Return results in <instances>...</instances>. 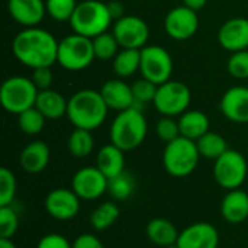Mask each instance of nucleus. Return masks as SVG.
I'll list each match as a JSON object with an SVG mask.
<instances>
[{"instance_id": "1", "label": "nucleus", "mask_w": 248, "mask_h": 248, "mask_svg": "<svg viewBox=\"0 0 248 248\" xmlns=\"http://www.w3.org/2000/svg\"><path fill=\"white\" fill-rule=\"evenodd\" d=\"M58 44L51 32L39 26H32L23 28L16 33L12 42V51L20 64L35 70L39 67H51L57 62Z\"/></svg>"}, {"instance_id": "2", "label": "nucleus", "mask_w": 248, "mask_h": 248, "mask_svg": "<svg viewBox=\"0 0 248 248\" xmlns=\"http://www.w3.org/2000/svg\"><path fill=\"white\" fill-rule=\"evenodd\" d=\"M108 110L109 108L100 92L84 89L76 92L68 99L67 118L74 128L94 131L106 121Z\"/></svg>"}, {"instance_id": "3", "label": "nucleus", "mask_w": 248, "mask_h": 248, "mask_svg": "<svg viewBox=\"0 0 248 248\" xmlns=\"http://www.w3.org/2000/svg\"><path fill=\"white\" fill-rule=\"evenodd\" d=\"M148 131L147 119L140 108H129L118 112L112 121L109 137L110 142L122 151L137 150L145 140Z\"/></svg>"}, {"instance_id": "4", "label": "nucleus", "mask_w": 248, "mask_h": 248, "mask_svg": "<svg viewBox=\"0 0 248 248\" xmlns=\"http://www.w3.org/2000/svg\"><path fill=\"white\" fill-rule=\"evenodd\" d=\"M113 17L108 3H103L102 0H81L70 19V25L74 33L93 39L97 35L108 32Z\"/></svg>"}, {"instance_id": "5", "label": "nucleus", "mask_w": 248, "mask_h": 248, "mask_svg": "<svg viewBox=\"0 0 248 248\" xmlns=\"http://www.w3.org/2000/svg\"><path fill=\"white\" fill-rule=\"evenodd\" d=\"M201 154L198 151L196 141L185 137L169 142L163 151V166L166 171L173 177H187L190 176L198 164Z\"/></svg>"}, {"instance_id": "6", "label": "nucleus", "mask_w": 248, "mask_h": 248, "mask_svg": "<svg viewBox=\"0 0 248 248\" xmlns=\"http://www.w3.org/2000/svg\"><path fill=\"white\" fill-rule=\"evenodd\" d=\"M39 90L28 77L13 76L6 78L0 87V103L3 109L13 115H20L35 106Z\"/></svg>"}, {"instance_id": "7", "label": "nucleus", "mask_w": 248, "mask_h": 248, "mask_svg": "<svg viewBox=\"0 0 248 248\" xmlns=\"http://www.w3.org/2000/svg\"><path fill=\"white\" fill-rule=\"evenodd\" d=\"M94 57L93 41L87 36L73 33L62 38L58 44L57 62L68 71H83L86 70Z\"/></svg>"}, {"instance_id": "8", "label": "nucleus", "mask_w": 248, "mask_h": 248, "mask_svg": "<svg viewBox=\"0 0 248 248\" xmlns=\"http://www.w3.org/2000/svg\"><path fill=\"white\" fill-rule=\"evenodd\" d=\"M248 174L246 157L235 150H227L214 164L215 182L225 190H235L243 186Z\"/></svg>"}, {"instance_id": "9", "label": "nucleus", "mask_w": 248, "mask_h": 248, "mask_svg": "<svg viewBox=\"0 0 248 248\" xmlns=\"http://www.w3.org/2000/svg\"><path fill=\"white\" fill-rule=\"evenodd\" d=\"M192 102L190 89L177 80H169L157 87L154 106L163 116H180L187 110Z\"/></svg>"}, {"instance_id": "10", "label": "nucleus", "mask_w": 248, "mask_h": 248, "mask_svg": "<svg viewBox=\"0 0 248 248\" xmlns=\"http://www.w3.org/2000/svg\"><path fill=\"white\" fill-rule=\"evenodd\" d=\"M140 71L144 78L160 86L171 80L173 60L167 49L160 45H147L141 49Z\"/></svg>"}, {"instance_id": "11", "label": "nucleus", "mask_w": 248, "mask_h": 248, "mask_svg": "<svg viewBox=\"0 0 248 248\" xmlns=\"http://www.w3.org/2000/svg\"><path fill=\"white\" fill-rule=\"evenodd\" d=\"M112 33L118 39L121 48L142 49L144 46H147L150 28L144 19L128 15L115 22Z\"/></svg>"}, {"instance_id": "12", "label": "nucleus", "mask_w": 248, "mask_h": 248, "mask_svg": "<svg viewBox=\"0 0 248 248\" xmlns=\"http://www.w3.org/2000/svg\"><path fill=\"white\" fill-rule=\"evenodd\" d=\"M109 179L97 167H83L77 170L71 180V189L81 201H96L108 192Z\"/></svg>"}, {"instance_id": "13", "label": "nucleus", "mask_w": 248, "mask_h": 248, "mask_svg": "<svg viewBox=\"0 0 248 248\" xmlns=\"http://www.w3.org/2000/svg\"><path fill=\"white\" fill-rule=\"evenodd\" d=\"M164 29H166L167 35L174 41L190 39L199 29L198 12L189 9L183 4L173 7L166 15Z\"/></svg>"}, {"instance_id": "14", "label": "nucleus", "mask_w": 248, "mask_h": 248, "mask_svg": "<svg viewBox=\"0 0 248 248\" xmlns=\"http://www.w3.org/2000/svg\"><path fill=\"white\" fill-rule=\"evenodd\" d=\"M80 198L73 189L58 187L52 189L45 198V211L48 215L57 221L74 219L80 212Z\"/></svg>"}, {"instance_id": "15", "label": "nucleus", "mask_w": 248, "mask_h": 248, "mask_svg": "<svg viewBox=\"0 0 248 248\" xmlns=\"http://www.w3.org/2000/svg\"><path fill=\"white\" fill-rule=\"evenodd\" d=\"M177 246L180 248H218L219 232L209 222H195L180 232Z\"/></svg>"}, {"instance_id": "16", "label": "nucleus", "mask_w": 248, "mask_h": 248, "mask_svg": "<svg viewBox=\"0 0 248 248\" xmlns=\"http://www.w3.org/2000/svg\"><path fill=\"white\" fill-rule=\"evenodd\" d=\"M7 12L23 28L38 26L46 15L44 0H7Z\"/></svg>"}, {"instance_id": "17", "label": "nucleus", "mask_w": 248, "mask_h": 248, "mask_svg": "<svg viewBox=\"0 0 248 248\" xmlns=\"http://www.w3.org/2000/svg\"><path fill=\"white\" fill-rule=\"evenodd\" d=\"M224 116L235 124H248V87L234 86L228 89L219 103Z\"/></svg>"}, {"instance_id": "18", "label": "nucleus", "mask_w": 248, "mask_h": 248, "mask_svg": "<svg viewBox=\"0 0 248 248\" xmlns=\"http://www.w3.org/2000/svg\"><path fill=\"white\" fill-rule=\"evenodd\" d=\"M221 46L230 52L248 49V19L232 17L227 20L218 32Z\"/></svg>"}, {"instance_id": "19", "label": "nucleus", "mask_w": 248, "mask_h": 248, "mask_svg": "<svg viewBox=\"0 0 248 248\" xmlns=\"http://www.w3.org/2000/svg\"><path fill=\"white\" fill-rule=\"evenodd\" d=\"M100 94L106 102L108 108L116 112L126 110L135 106V99L132 94V87L125 83L122 78H112L108 80L100 87Z\"/></svg>"}, {"instance_id": "20", "label": "nucleus", "mask_w": 248, "mask_h": 248, "mask_svg": "<svg viewBox=\"0 0 248 248\" xmlns=\"http://www.w3.org/2000/svg\"><path fill=\"white\" fill-rule=\"evenodd\" d=\"M49 157V147L44 141H32L22 150L19 155V164L23 171L29 174H38L48 167Z\"/></svg>"}, {"instance_id": "21", "label": "nucleus", "mask_w": 248, "mask_h": 248, "mask_svg": "<svg viewBox=\"0 0 248 248\" xmlns=\"http://www.w3.org/2000/svg\"><path fill=\"white\" fill-rule=\"evenodd\" d=\"M221 215L230 224H241L248 218V193L241 189L228 190L221 202Z\"/></svg>"}, {"instance_id": "22", "label": "nucleus", "mask_w": 248, "mask_h": 248, "mask_svg": "<svg viewBox=\"0 0 248 248\" xmlns=\"http://www.w3.org/2000/svg\"><path fill=\"white\" fill-rule=\"evenodd\" d=\"M35 108L46 118V121H55L67 116L68 100H65L61 93L52 89L39 90Z\"/></svg>"}, {"instance_id": "23", "label": "nucleus", "mask_w": 248, "mask_h": 248, "mask_svg": "<svg viewBox=\"0 0 248 248\" xmlns=\"http://www.w3.org/2000/svg\"><path fill=\"white\" fill-rule=\"evenodd\" d=\"M121 148L113 145L112 142L108 145H103L96 157V167L108 177H116L121 173L125 171V157Z\"/></svg>"}, {"instance_id": "24", "label": "nucleus", "mask_w": 248, "mask_h": 248, "mask_svg": "<svg viewBox=\"0 0 248 248\" xmlns=\"http://www.w3.org/2000/svg\"><path fill=\"white\" fill-rule=\"evenodd\" d=\"M147 238L157 247H167L176 244L179 240L180 232L177 231L176 225L166 219V218H154L147 224L145 228Z\"/></svg>"}, {"instance_id": "25", "label": "nucleus", "mask_w": 248, "mask_h": 248, "mask_svg": "<svg viewBox=\"0 0 248 248\" xmlns=\"http://www.w3.org/2000/svg\"><path fill=\"white\" fill-rule=\"evenodd\" d=\"M209 118L201 110H186L179 118L180 135L192 141H198L202 135L209 132Z\"/></svg>"}, {"instance_id": "26", "label": "nucleus", "mask_w": 248, "mask_h": 248, "mask_svg": "<svg viewBox=\"0 0 248 248\" xmlns=\"http://www.w3.org/2000/svg\"><path fill=\"white\" fill-rule=\"evenodd\" d=\"M113 71L119 78H128L134 76L141 65V49L121 48L118 55L112 60Z\"/></svg>"}, {"instance_id": "27", "label": "nucleus", "mask_w": 248, "mask_h": 248, "mask_svg": "<svg viewBox=\"0 0 248 248\" xmlns=\"http://www.w3.org/2000/svg\"><path fill=\"white\" fill-rule=\"evenodd\" d=\"M196 145H198V151H199L201 157L214 160V161L217 158H219L228 150V144H227L225 138L212 131L202 135L196 141Z\"/></svg>"}, {"instance_id": "28", "label": "nucleus", "mask_w": 248, "mask_h": 248, "mask_svg": "<svg viewBox=\"0 0 248 248\" xmlns=\"http://www.w3.org/2000/svg\"><path fill=\"white\" fill-rule=\"evenodd\" d=\"M119 206L115 202H105L99 205L90 215V225L96 231L109 230L119 218Z\"/></svg>"}, {"instance_id": "29", "label": "nucleus", "mask_w": 248, "mask_h": 248, "mask_svg": "<svg viewBox=\"0 0 248 248\" xmlns=\"http://www.w3.org/2000/svg\"><path fill=\"white\" fill-rule=\"evenodd\" d=\"M94 138L92 131L76 128L68 137V151L76 158H86L93 153Z\"/></svg>"}, {"instance_id": "30", "label": "nucleus", "mask_w": 248, "mask_h": 248, "mask_svg": "<svg viewBox=\"0 0 248 248\" xmlns=\"http://www.w3.org/2000/svg\"><path fill=\"white\" fill-rule=\"evenodd\" d=\"M92 41H93V49H94L96 60H100V61L113 60L118 55V52L121 51L119 49L121 45L113 33L105 32V33L97 35Z\"/></svg>"}, {"instance_id": "31", "label": "nucleus", "mask_w": 248, "mask_h": 248, "mask_svg": "<svg viewBox=\"0 0 248 248\" xmlns=\"http://www.w3.org/2000/svg\"><path fill=\"white\" fill-rule=\"evenodd\" d=\"M134 190H135V180L126 171L121 173L116 177L109 179L108 193L115 201H126V199H129L132 196Z\"/></svg>"}, {"instance_id": "32", "label": "nucleus", "mask_w": 248, "mask_h": 248, "mask_svg": "<svg viewBox=\"0 0 248 248\" xmlns=\"http://www.w3.org/2000/svg\"><path fill=\"white\" fill-rule=\"evenodd\" d=\"M46 118L33 106L26 109L25 112H22L20 115H17V125L19 129L26 134V135H38L39 132H42L44 126H45Z\"/></svg>"}, {"instance_id": "33", "label": "nucleus", "mask_w": 248, "mask_h": 248, "mask_svg": "<svg viewBox=\"0 0 248 248\" xmlns=\"http://www.w3.org/2000/svg\"><path fill=\"white\" fill-rule=\"evenodd\" d=\"M77 4V0H45L46 13L57 22H70Z\"/></svg>"}, {"instance_id": "34", "label": "nucleus", "mask_w": 248, "mask_h": 248, "mask_svg": "<svg viewBox=\"0 0 248 248\" xmlns=\"http://www.w3.org/2000/svg\"><path fill=\"white\" fill-rule=\"evenodd\" d=\"M17 192V182L12 170L7 167L0 169V206H9L13 203Z\"/></svg>"}, {"instance_id": "35", "label": "nucleus", "mask_w": 248, "mask_h": 248, "mask_svg": "<svg viewBox=\"0 0 248 248\" xmlns=\"http://www.w3.org/2000/svg\"><path fill=\"white\" fill-rule=\"evenodd\" d=\"M19 217L12 205L0 206V238H10L17 232Z\"/></svg>"}, {"instance_id": "36", "label": "nucleus", "mask_w": 248, "mask_h": 248, "mask_svg": "<svg viewBox=\"0 0 248 248\" xmlns=\"http://www.w3.org/2000/svg\"><path fill=\"white\" fill-rule=\"evenodd\" d=\"M131 87H132V94L135 99V108H138V105H145L148 102H154L158 86L142 77L141 80L134 81V84Z\"/></svg>"}, {"instance_id": "37", "label": "nucleus", "mask_w": 248, "mask_h": 248, "mask_svg": "<svg viewBox=\"0 0 248 248\" xmlns=\"http://www.w3.org/2000/svg\"><path fill=\"white\" fill-rule=\"evenodd\" d=\"M155 134L158 140L164 141L166 144L177 140L180 135V128H179V121H176L171 116H163L157 125H155Z\"/></svg>"}, {"instance_id": "38", "label": "nucleus", "mask_w": 248, "mask_h": 248, "mask_svg": "<svg viewBox=\"0 0 248 248\" xmlns=\"http://www.w3.org/2000/svg\"><path fill=\"white\" fill-rule=\"evenodd\" d=\"M227 70L234 78L238 80L248 78V49L232 52L231 58L228 60Z\"/></svg>"}, {"instance_id": "39", "label": "nucleus", "mask_w": 248, "mask_h": 248, "mask_svg": "<svg viewBox=\"0 0 248 248\" xmlns=\"http://www.w3.org/2000/svg\"><path fill=\"white\" fill-rule=\"evenodd\" d=\"M31 80L33 81V84L36 86L38 90L51 89V84H52V80H54L51 67H39V68H35L32 71Z\"/></svg>"}, {"instance_id": "40", "label": "nucleus", "mask_w": 248, "mask_h": 248, "mask_svg": "<svg viewBox=\"0 0 248 248\" xmlns=\"http://www.w3.org/2000/svg\"><path fill=\"white\" fill-rule=\"evenodd\" d=\"M36 248H73V244H70V241L64 235L52 232L44 235L38 241Z\"/></svg>"}, {"instance_id": "41", "label": "nucleus", "mask_w": 248, "mask_h": 248, "mask_svg": "<svg viewBox=\"0 0 248 248\" xmlns=\"http://www.w3.org/2000/svg\"><path fill=\"white\" fill-rule=\"evenodd\" d=\"M73 248H105V246L96 235L81 234L73 241Z\"/></svg>"}, {"instance_id": "42", "label": "nucleus", "mask_w": 248, "mask_h": 248, "mask_svg": "<svg viewBox=\"0 0 248 248\" xmlns=\"http://www.w3.org/2000/svg\"><path fill=\"white\" fill-rule=\"evenodd\" d=\"M108 7H109V12H110L112 17H113V20H118V19H121V17L125 16V15H124L125 9H124V4H122L121 1L108 3Z\"/></svg>"}, {"instance_id": "43", "label": "nucleus", "mask_w": 248, "mask_h": 248, "mask_svg": "<svg viewBox=\"0 0 248 248\" xmlns=\"http://www.w3.org/2000/svg\"><path fill=\"white\" fill-rule=\"evenodd\" d=\"M182 1H183V6H186V7H189V9H192L195 12H199L201 9L205 7L208 0H182Z\"/></svg>"}, {"instance_id": "44", "label": "nucleus", "mask_w": 248, "mask_h": 248, "mask_svg": "<svg viewBox=\"0 0 248 248\" xmlns=\"http://www.w3.org/2000/svg\"><path fill=\"white\" fill-rule=\"evenodd\" d=\"M0 248H17L10 238H0Z\"/></svg>"}, {"instance_id": "45", "label": "nucleus", "mask_w": 248, "mask_h": 248, "mask_svg": "<svg viewBox=\"0 0 248 248\" xmlns=\"http://www.w3.org/2000/svg\"><path fill=\"white\" fill-rule=\"evenodd\" d=\"M164 248H180L179 246H177V243L176 244H171V246H167V247H164Z\"/></svg>"}]
</instances>
